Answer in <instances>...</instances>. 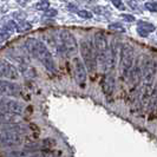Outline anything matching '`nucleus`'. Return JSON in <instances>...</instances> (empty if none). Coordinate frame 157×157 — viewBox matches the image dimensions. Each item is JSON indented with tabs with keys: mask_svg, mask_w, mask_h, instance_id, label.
<instances>
[{
	"mask_svg": "<svg viewBox=\"0 0 157 157\" xmlns=\"http://www.w3.org/2000/svg\"><path fill=\"white\" fill-rule=\"evenodd\" d=\"M80 53L82 58L84 60V65L86 67L89 72L94 73L97 69V56H96V50L92 45L86 41V40H82L80 41Z\"/></svg>",
	"mask_w": 157,
	"mask_h": 157,
	"instance_id": "nucleus-1",
	"label": "nucleus"
},
{
	"mask_svg": "<svg viewBox=\"0 0 157 157\" xmlns=\"http://www.w3.org/2000/svg\"><path fill=\"white\" fill-rule=\"evenodd\" d=\"M142 79H143V85L145 87L152 86L155 73H156V62L151 58H144L142 63Z\"/></svg>",
	"mask_w": 157,
	"mask_h": 157,
	"instance_id": "nucleus-2",
	"label": "nucleus"
},
{
	"mask_svg": "<svg viewBox=\"0 0 157 157\" xmlns=\"http://www.w3.org/2000/svg\"><path fill=\"white\" fill-rule=\"evenodd\" d=\"M94 48L96 56L98 57V64H101L103 69H105V57L108 51V39L102 32H97L94 34Z\"/></svg>",
	"mask_w": 157,
	"mask_h": 157,
	"instance_id": "nucleus-3",
	"label": "nucleus"
},
{
	"mask_svg": "<svg viewBox=\"0 0 157 157\" xmlns=\"http://www.w3.org/2000/svg\"><path fill=\"white\" fill-rule=\"evenodd\" d=\"M135 59V50L130 44H124L121 50V67L123 75L126 76L129 70L132 67Z\"/></svg>",
	"mask_w": 157,
	"mask_h": 157,
	"instance_id": "nucleus-4",
	"label": "nucleus"
},
{
	"mask_svg": "<svg viewBox=\"0 0 157 157\" xmlns=\"http://www.w3.org/2000/svg\"><path fill=\"white\" fill-rule=\"evenodd\" d=\"M59 38L62 41V48L65 51V53H67V56H73L77 53V50H78L77 40L71 32L63 30L59 33Z\"/></svg>",
	"mask_w": 157,
	"mask_h": 157,
	"instance_id": "nucleus-5",
	"label": "nucleus"
},
{
	"mask_svg": "<svg viewBox=\"0 0 157 157\" xmlns=\"http://www.w3.org/2000/svg\"><path fill=\"white\" fill-rule=\"evenodd\" d=\"M23 143V137L20 132L12 131V130H5L0 132V144L5 147H17Z\"/></svg>",
	"mask_w": 157,
	"mask_h": 157,
	"instance_id": "nucleus-6",
	"label": "nucleus"
},
{
	"mask_svg": "<svg viewBox=\"0 0 157 157\" xmlns=\"http://www.w3.org/2000/svg\"><path fill=\"white\" fill-rule=\"evenodd\" d=\"M36 58L39 59L40 62L43 63V65H44L48 71H51V72L55 71V62H53L52 55H51V52L47 50L46 45H45L44 43H41V41H39Z\"/></svg>",
	"mask_w": 157,
	"mask_h": 157,
	"instance_id": "nucleus-7",
	"label": "nucleus"
},
{
	"mask_svg": "<svg viewBox=\"0 0 157 157\" xmlns=\"http://www.w3.org/2000/svg\"><path fill=\"white\" fill-rule=\"evenodd\" d=\"M73 75H75V79H76L77 84L80 86H84L85 82H86L87 72L84 63H82L79 60V58L73 59Z\"/></svg>",
	"mask_w": 157,
	"mask_h": 157,
	"instance_id": "nucleus-8",
	"label": "nucleus"
},
{
	"mask_svg": "<svg viewBox=\"0 0 157 157\" xmlns=\"http://www.w3.org/2000/svg\"><path fill=\"white\" fill-rule=\"evenodd\" d=\"M0 78H6L8 80H16V79L19 78V72L12 64L0 59Z\"/></svg>",
	"mask_w": 157,
	"mask_h": 157,
	"instance_id": "nucleus-9",
	"label": "nucleus"
},
{
	"mask_svg": "<svg viewBox=\"0 0 157 157\" xmlns=\"http://www.w3.org/2000/svg\"><path fill=\"white\" fill-rule=\"evenodd\" d=\"M0 94L2 96H11V97H17L20 94V86L12 83L11 80H5L0 79Z\"/></svg>",
	"mask_w": 157,
	"mask_h": 157,
	"instance_id": "nucleus-10",
	"label": "nucleus"
},
{
	"mask_svg": "<svg viewBox=\"0 0 157 157\" xmlns=\"http://www.w3.org/2000/svg\"><path fill=\"white\" fill-rule=\"evenodd\" d=\"M0 110L12 112V113H21L24 110V105L20 102L13 99H0Z\"/></svg>",
	"mask_w": 157,
	"mask_h": 157,
	"instance_id": "nucleus-11",
	"label": "nucleus"
},
{
	"mask_svg": "<svg viewBox=\"0 0 157 157\" xmlns=\"http://www.w3.org/2000/svg\"><path fill=\"white\" fill-rule=\"evenodd\" d=\"M21 117L19 113H12L6 111H0V124H8V123H19Z\"/></svg>",
	"mask_w": 157,
	"mask_h": 157,
	"instance_id": "nucleus-12",
	"label": "nucleus"
},
{
	"mask_svg": "<svg viewBox=\"0 0 157 157\" xmlns=\"http://www.w3.org/2000/svg\"><path fill=\"white\" fill-rule=\"evenodd\" d=\"M154 118H157V85L152 94H150L149 99V121H152Z\"/></svg>",
	"mask_w": 157,
	"mask_h": 157,
	"instance_id": "nucleus-13",
	"label": "nucleus"
},
{
	"mask_svg": "<svg viewBox=\"0 0 157 157\" xmlns=\"http://www.w3.org/2000/svg\"><path fill=\"white\" fill-rule=\"evenodd\" d=\"M155 25L150 23H145V21H138L137 24V33L141 36V37H148V34L151 32L155 31Z\"/></svg>",
	"mask_w": 157,
	"mask_h": 157,
	"instance_id": "nucleus-14",
	"label": "nucleus"
},
{
	"mask_svg": "<svg viewBox=\"0 0 157 157\" xmlns=\"http://www.w3.org/2000/svg\"><path fill=\"white\" fill-rule=\"evenodd\" d=\"M38 45H39V40L34 39V38H29V39L25 40V44L24 46L26 48L27 53H30L32 57L36 58L37 56V50H38Z\"/></svg>",
	"mask_w": 157,
	"mask_h": 157,
	"instance_id": "nucleus-15",
	"label": "nucleus"
},
{
	"mask_svg": "<svg viewBox=\"0 0 157 157\" xmlns=\"http://www.w3.org/2000/svg\"><path fill=\"white\" fill-rule=\"evenodd\" d=\"M129 76H130V83L132 84V86H137L142 79L141 67H140V66L132 67V69H131V72L129 73Z\"/></svg>",
	"mask_w": 157,
	"mask_h": 157,
	"instance_id": "nucleus-16",
	"label": "nucleus"
},
{
	"mask_svg": "<svg viewBox=\"0 0 157 157\" xmlns=\"http://www.w3.org/2000/svg\"><path fill=\"white\" fill-rule=\"evenodd\" d=\"M19 70L23 73L26 78H34L37 76V72L36 70L30 66L29 63H24V64H19Z\"/></svg>",
	"mask_w": 157,
	"mask_h": 157,
	"instance_id": "nucleus-17",
	"label": "nucleus"
},
{
	"mask_svg": "<svg viewBox=\"0 0 157 157\" xmlns=\"http://www.w3.org/2000/svg\"><path fill=\"white\" fill-rule=\"evenodd\" d=\"M103 89H104V92L106 94H111L115 90V78L113 76L110 75L108 76L105 80L103 82Z\"/></svg>",
	"mask_w": 157,
	"mask_h": 157,
	"instance_id": "nucleus-18",
	"label": "nucleus"
},
{
	"mask_svg": "<svg viewBox=\"0 0 157 157\" xmlns=\"http://www.w3.org/2000/svg\"><path fill=\"white\" fill-rule=\"evenodd\" d=\"M32 29V25L27 21H21V23L17 24V27H16V31L19 32V33H24V32H27L30 31Z\"/></svg>",
	"mask_w": 157,
	"mask_h": 157,
	"instance_id": "nucleus-19",
	"label": "nucleus"
},
{
	"mask_svg": "<svg viewBox=\"0 0 157 157\" xmlns=\"http://www.w3.org/2000/svg\"><path fill=\"white\" fill-rule=\"evenodd\" d=\"M16 27H17V24H14V21H7V23L5 24L4 26H2V30L1 31H5L10 33V34H12L13 32L16 31Z\"/></svg>",
	"mask_w": 157,
	"mask_h": 157,
	"instance_id": "nucleus-20",
	"label": "nucleus"
},
{
	"mask_svg": "<svg viewBox=\"0 0 157 157\" xmlns=\"http://www.w3.org/2000/svg\"><path fill=\"white\" fill-rule=\"evenodd\" d=\"M34 7L37 8V10H39V11H46L47 8L50 7V2H48L47 0H43V1L37 2V4L34 5Z\"/></svg>",
	"mask_w": 157,
	"mask_h": 157,
	"instance_id": "nucleus-21",
	"label": "nucleus"
},
{
	"mask_svg": "<svg viewBox=\"0 0 157 157\" xmlns=\"http://www.w3.org/2000/svg\"><path fill=\"white\" fill-rule=\"evenodd\" d=\"M41 144H43V147H44L45 149H51V148H53L56 145V141L53 138H45Z\"/></svg>",
	"mask_w": 157,
	"mask_h": 157,
	"instance_id": "nucleus-22",
	"label": "nucleus"
},
{
	"mask_svg": "<svg viewBox=\"0 0 157 157\" xmlns=\"http://www.w3.org/2000/svg\"><path fill=\"white\" fill-rule=\"evenodd\" d=\"M77 14H78L80 18H83V19H91V18H92V13L89 12V11H85V10H80V11H78Z\"/></svg>",
	"mask_w": 157,
	"mask_h": 157,
	"instance_id": "nucleus-23",
	"label": "nucleus"
},
{
	"mask_svg": "<svg viewBox=\"0 0 157 157\" xmlns=\"http://www.w3.org/2000/svg\"><path fill=\"white\" fill-rule=\"evenodd\" d=\"M144 7L150 12H157V2H145Z\"/></svg>",
	"mask_w": 157,
	"mask_h": 157,
	"instance_id": "nucleus-24",
	"label": "nucleus"
},
{
	"mask_svg": "<svg viewBox=\"0 0 157 157\" xmlns=\"http://www.w3.org/2000/svg\"><path fill=\"white\" fill-rule=\"evenodd\" d=\"M109 29H110V30H113V31H118V32L125 31V30H124V27H122V25H121V24H117V23L110 24Z\"/></svg>",
	"mask_w": 157,
	"mask_h": 157,
	"instance_id": "nucleus-25",
	"label": "nucleus"
},
{
	"mask_svg": "<svg viewBox=\"0 0 157 157\" xmlns=\"http://www.w3.org/2000/svg\"><path fill=\"white\" fill-rule=\"evenodd\" d=\"M111 2L113 4V6H116L118 10H121V11H123V10H125V6H124V4L122 2V0H111Z\"/></svg>",
	"mask_w": 157,
	"mask_h": 157,
	"instance_id": "nucleus-26",
	"label": "nucleus"
},
{
	"mask_svg": "<svg viewBox=\"0 0 157 157\" xmlns=\"http://www.w3.org/2000/svg\"><path fill=\"white\" fill-rule=\"evenodd\" d=\"M11 37V34L7 33V32L5 31H0V43H2V41H6Z\"/></svg>",
	"mask_w": 157,
	"mask_h": 157,
	"instance_id": "nucleus-27",
	"label": "nucleus"
},
{
	"mask_svg": "<svg viewBox=\"0 0 157 157\" xmlns=\"http://www.w3.org/2000/svg\"><path fill=\"white\" fill-rule=\"evenodd\" d=\"M8 156H29V152H26V151H12L8 154Z\"/></svg>",
	"mask_w": 157,
	"mask_h": 157,
	"instance_id": "nucleus-28",
	"label": "nucleus"
},
{
	"mask_svg": "<svg viewBox=\"0 0 157 157\" xmlns=\"http://www.w3.org/2000/svg\"><path fill=\"white\" fill-rule=\"evenodd\" d=\"M121 17H122L123 20H125L128 23H132V21L136 20V18H135L134 16H131V14H122Z\"/></svg>",
	"mask_w": 157,
	"mask_h": 157,
	"instance_id": "nucleus-29",
	"label": "nucleus"
},
{
	"mask_svg": "<svg viewBox=\"0 0 157 157\" xmlns=\"http://www.w3.org/2000/svg\"><path fill=\"white\" fill-rule=\"evenodd\" d=\"M56 16H57V11H56V10H50V8H47L46 12H45V17L52 18V17H56Z\"/></svg>",
	"mask_w": 157,
	"mask_h": 157,
	"instance_id": "nucleus-30",
	"label": "nucleus"
}]
</instances>
